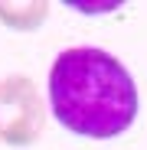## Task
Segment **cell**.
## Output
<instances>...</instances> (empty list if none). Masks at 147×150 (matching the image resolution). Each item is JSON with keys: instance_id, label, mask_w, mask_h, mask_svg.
Wrapping results in <instances>:
<instances>
[{"instance_id": "cell-1", "label": "cell", "mask_w": 147, "mask_h": 150, "mask_svg": "<svg viewBox=\"0 0 147 150\" xmlns=\"http://www.w3.org/2000/svg\"><path fill=\"white\" fill-rule=\"evenodd\" d=\"M137 108L134 75L102 46H69L49 65V111L69 134L88 140L121 137Z\"/></svg>"}, {"instance_id": "cell-2", "label": "cell", "mask_w": 147, "mask_h": 150, "mask_svg": "<svg viewBox=\"0 0 147 150\" xmlns=\"http://www.w3.org/2000/svg\"><path fill=\"white\" fill-rule=\"evenodd\" d=\"M46 131V105L30 75H4L0 79V144L26 150L39 144Z\"/></svg>"}, {"instance_id": "cell-3", "label": "cell", "mask_w": 147, "mask_h": 150, "mask_svg": "<svg viewBox=\"0 0 147 150\" xmlns=\"http://www.w3.org/2000/svg\"><path fill=\"white\" fill-rule=\"evenodd\" d=\"M49 20V0H0V23L16 33H33Z\"/></svg>"}]
</instances>
